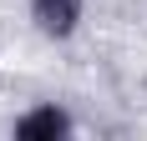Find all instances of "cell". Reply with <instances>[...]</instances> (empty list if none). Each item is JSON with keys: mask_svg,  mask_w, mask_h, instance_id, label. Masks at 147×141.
<instances>
[{"mask_svg": "<svg viewBox=\"0 0 147 141\" xmlns=\"http://www.w3.org/2000/svg\"><path fill=\"white\" fill-rule=\"evenodd\" d=\"M76 131V116L61 106V101H36L10 121V136L15 141H66Z\"/></svg>", "mask_w": 147, "mask_h": 141, "instance_id": "1", "label": "cell"}, {"mask_svg": "<svg viewBox=\"0 0 147 141\" xmlns=\"http://www.w3.org/2000/svg\"><path fill=\"white\" fill-rule=\"evenodd\" d=\"M26 10L46 41H71L86 20V0H26Z\"/></svg>", "mask_w": 147, "mask_h": 141, "instance_id": "2", "label": "cell"}]
</instances>
